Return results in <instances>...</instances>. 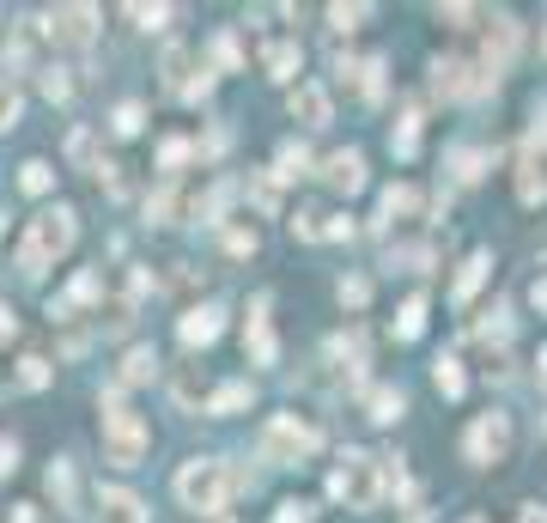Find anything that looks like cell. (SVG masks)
I'll return each instance as SVG.
<instances>
[{"label": "cell", "mask_w": 547, "mask_h": 523, "mask_svg": "<svg viewBox=\"0 0 547 523\" xmlns=\"http://www.w3.org/2000/svg\"><path fill=\"white\" fill-rule=\"evenodd\" d=\"M365 19H371V7H359V0H353V7H329V25L335 31H359Z\"/></svg>", "instance_id": "d590c367"}, {"label": "cell", "mask_w": 547, "mask_h": 523, "mask_svg": "<svg viewBox=\"0 0 547 523\" xmlns=\"http://www.w3.org/2000/svg\"><path fill=\"white\" fill-rule=\"evenodd\" d=\"M256 402V384H225V390H213V402H207V414H238V408H250Z\"/></svg>", "instance_id": "7402d4cb"}, {"label": "cell", "mask_w": 547, "mask_h": 523, "mask_svg": "<svg viewBox=\"0 0 547 523\" xmlns=\"http://www.w3.org/2000/svg\"><path fill=\"white\" fill-rule=\"evenodd\" d=\"M171 213H177V195H171V183H165V189H152V195H146V219H152V226H165V219H171Z\"/></svg>", "instance_id": "d6a6232c"}, {"label": "cell", "mask_w": 547, "mask_h": 523, "mask_svg": "<svg viewBox=\"0 0 547 523\" xmlns=\"http://www.w3.org/2000/svg\"><path fill=\"white\" fill-rule=\"evenodd\" d=\"M420 329H426V298H408L396 317V341H420Z\"/></svg>", "instance_id": "f1b7e54d"}, {"label": "cell", "mask_w": 547, "mask_h": 523, "mask_svg": "<svg viewBox=\"0 0 547 523\" xmlns=\"http://www.w3.org/2000/svg\"><path fill=\"white\" fill-rule=\"evenodd\" d=\"M286 110H292V122H304V128H329V122H335L329 86H317V80H298V86L286 92Z\"/></svg>", "instance_id": "ba28073f"}, {"label": "cell", "mask_w": 547, "mask_h": 523, "mask_svg": "<svg viewBox=\"0 0 547 523\" xmlns=\"http://www.w3.org/2000/svg\"><path fill=\"white\" fill-rule=\"evenodd\" d=\"M408 523H432V517H426V511H414V517H408Z\"/></svg>", "instance_id": "db71d44e"}, {"label": "cell", "mask_w": 547, "mask_h": 523, "mask_svg": "<svg viewBox=\"0 0 547 523\" xmlns=\"http://www.w3.org/2000/svg\"><path fill=\"white\" fill-rule=\"evenodd\" d=\"M432 384H438V390H444V396L456 402V396L468 390V378H462V359H450V353H444V359L432 365Z\"/></svg>", "instance_id": "d4e9b609"}, {"label": "cell", "mask_w": 547, "mask_h": 523, "mask_svg": "<svg viewBox=\"0 0 547 523\" xmlns=\"http://www.w3.org/2000/svg\"><path fill=\"white\" fill-rule=\"evenodd\" d=\"M523 523H547V505H523Z\"/></svg>", "instance_id": "f907efd6"}, {"label": "cell", "mask_w": 547, "mask_h": 523, "mask_svg": "<svg viewBox=\"0 0 547 523\" xmlns=\"http://www.w3.org/2000/svg\"><path fill=\"white\" fill-rule=\"evenodd\" d=\"M219 305H195L189 317H183V347H207V341H219Z\"/></svg>", "instance_id": "e0dca14e"}, {"label": "cell", "mask_w": 547, "mask_h": 523, "mask_svg": "<svg viewBox=\"0 0 547 523\" xmlns=\"http://www.w3.org/2000/svg\"><path fill=\"white\" fill-rule=\"evenodd\" d=\"M13 122H19V92H13L7 80H0V134H7Z\"/></svg>", "instance_id": "60d3db41"}, {"label": "cell", "mask_w": 547, "mask_h": 523, "mask_svg": "<svg viewBox=\"0 0 547 523\" xmlns=\"http://www.w3.org/2000/svg\"><path fill=\"white\" fill-rule=\"evenodd\" d=\"M213 61H219L225 73H238V67H244V43H238V31H219V37H213Z\"/></svg>", "instance_id": "f546056e"}, {"label": "cell", "mask_w": 547, "mask_h": 523, "mask_svg": "<svg viewBox=\"0 0 547 523\" xmlns=\"http://www.w3.org/2000/svg\"><path fill=\"white\" fill-rule=\"evenodd\" d=\"M468 523H487V517H468Z\"/></svg>", "instance_id": "9f6ffc18"}, {"label": "cell", "mask_w": 547, "mask_h": 523, "mask_svg": "<svg viewBox=\"0 0 547 523\" xmlns=\"http://www.w3.org/2000/svg\"><path fill=\"white\" fill-rule=\"evenodd\" d=\"M487 274H493V256H487V250H475V256H468V262L456 268V280H450V305L462 311L468 298H475V292L487 286Z\"/></svg>", "instance_id": "9a60e30c"}, {"label": "cell", "mask_w": 547, "mask_h": 523, "mask_svg": "<svg viewBox=\"0 0 547 523\" xmlns=\"http://www.w3.org/2000/svg\"><path fill=\"white\" fill-rule=\"evenodd\" d=\"M438 19H444L450 31H468V19H475V7H438Z\"/></svg>", "instance_id": "ee69618b"}, {"label": "cell", "mask_w": 547, "mask_h": 523, "mask_svg": "<svg viewBox=\"0 0 547 523\" xmlns=\"http://www.w3.org/2000/svg\"><path fill=\"white\" fill-rule=\"evenodd\" d=\"M511 55H517V19L493 13V25H487V80H499L511 67Z\"/></svg>", "instance_id": "7c38bea8"}, {"label": "cell", "mask_w": 547, "mask_h": 523, "mask_svg": "<svg viewBox=\"0 0 547 523\" xmlns=\"http://www.w3.org/2000/svg\"><path fill=\"white\" fill-rule=\"evenodd\" d=\"M13 469H19V444L0 438V475H13Z\"/></svg>", "instance_id": "bcb514c9"}, {"label": "cell", "mask_w": 547, "mask_h": 523, "mask_svg": "<svg viewBox=\"0 0 547 523\" xmlns=\"http://www.w3.org/2000/svg\"><path fill=\"white\" fill-rule=\"evenodd\" d=\"M73 238H80V213H73V207L37 213L31 226H25V244H19V268H25V274H43L55 256L73 250Z\"/></svg>", "instance_id": "7a4b0ae2"}, {"label": "cell", "mask_w": 547, "mask_h": 523, "mask_svg": "<svg viewBox=\"0 0 547 523\" xmlns=\"http://www.w3.org/2000/svg\"><path fill=\"white\" fill-rule=\"evenodd\" d=\"M323 238H353V219H347V213H335L329 226H323Z\"/></svg>", "instance_id": "681fc988"}, {"label": "cell", "mask_w": 547, "mask_h": 523, "mask_svg": "<svg viewBox=\"0 0 547 523\" xmlns=\"http://www.w3.org/2000/svg\"><path fill=\"white\" fill-rule=\"evenodd\" d=\"M43 31H55V43H92L98 37V7H55L43 19Z\"/></svg>", "instance_id": "9c48e42d"}, {"label": "cell", "mask_w": 547, "mask_h": 523, "mask_svg": "<svg viewBox=\"0 0 547 523\" xmlns=\"http://www.w3.org/2000/svg\"><path fill=\"white\" fill-rule=\"evenodd\" d=\"M329 493L347 499V511H377V499H383V463L365 457V451H347L335 463V475H329Z\"/></svg>", "instance_id": "5b68a950"}, {"label": "cell", "mask_w": 547, "mask_h": 523, "mask_svg": "<svg viewBox=\"0 0 547 523\" xmlns=\"http://www.w3.org/2000/svg\"><path fill=\"white\" fill-rule=\"evenodd\" d=\"M262 67H268V80H286V86H298L304 49H298V43H268V49H262Z\"/></svg>", "instance_id": "2e32d148"}, {"label": "cell", "mask_w": 547, "mask_h": 523, "mask_svg": "<svg viewBox=\"0 0 547 523\" xmlns=\"http://www.w3.org/2000/svg\"><path fill=\"white\" fill-rule=\"evenodd\" d=\"M98 292H104V280L86 268V274H73V286H67V298H73V305H98Z\"/></svg>", "instance_id": "1f68e13d"}, {"label": "cell", "mask_w": 547, "mask_h": 523, "mask_svg": "<svg viewBox=\"0 0 547 523\" xmlns=\"http://www.w3.org/2000/svg\"><path fill=\"white\" fill-rule=\"evenodd\" d=\"M310 517H317V511H310L304 499H286V505L274 511V523H310Z\"/></svg>", "instance_id": "7bdbcfd3"}, {"label": "cell", "mask_w": 547, "mask_h": 523, "mask_svg": "<svg viewBox=\"0 0 547 523\" xmlns=\"http://www.w3.org/2000/svg\"><path fill=\"white\" fill-rule=\"evenodd\" d=\"M329 189H341V195H353V189H365V159L353 153V146H347V153H329L323 159V171H317Z\"/></svg>", "instance_id": "4fadbf2b"}, {"label": "cell", "mask_w": 547, "mask_h": 523, "mask_svg": "<svg viewBox=\"0 0 547 523\" xmlns=\"http://www.w3.org/2000/svg\"><path fill=\"white\" fill-rule=\"evenodd\" d=\"M517 201H523V207H541V201H547V165H541L535 153L517 165Z\"/></svg>", "instance_id": "d6986e66"}, {"label": "cell", "mask_w": 547, "mask_h": 523, "mask_svg": "<svg viewBox=\"0 0 547 523\" xmlns=\"http://www.w3.org/2000/svg\"><path fill=\"white\" fill-rule=\"evenodd\" d=\"M529 146H547V98L535 104V128H529Z\"/></svg>", "instance_id": "f6af8a7d"}, {"label": "cell", "mask_w": 547, "mask_h": 523, "mask_svg": "<svg viewBox=\"0 0 547 523\" xmlns=\"http://www.w3.org/2000/svg\"><path fill=\"white\" fill-rule=\"evenodd\" d=\"M310 171V153L304 146H280V159H274V183H292V177H304Z\"/></svg>", "instance_id": "4316f807"}, {"label": "cell", "mask_w": 547, "mask_h": 523, "mask_svg": "<svg viewBox=\"0 0 547 523\" xmlns=\"http://www.w3.org/2000/svg\"><path fill=\"white\" fill-rule=\"evenodd\" d=\"M13 523H37V517H31V505H19V511H13Z\"/></svg>", "instance_id": "816d5d0a"}, {"label": "cell", "mask_w": 547, "mask_h": 523, "mask_svg": "<svg viewBox=\"0 0 547 523\" xmlns=\"http://www.w3.org/2000/svg\"><path fill=\"white\" fill-rule=\"evenodd\" d=\"M67 153L80 159V165H92V134H73V140H67Z\"/></svg>", "instance_id": "7dc6e473"}, {"label": "cell", "mask_w": 547, "mask_h": 523, "mask_svg": "<svg viewBox=\"0 0 547 523\" xmlns=\"http://www.w3.org/2000/svg\"><path fill=\"white\" fill-rule=\"evenodd\" d=\"M505 451H511V420L505 414H481L475 426H468V438H462V457L475 463V469L505 463Z\"/></svg>", "instance_id": "8992f818"}, {"label": "cell", "mask_w": 547, "mask_h": 523, "mask_svg": "<svg viewBox=\"0 0 547 523\" xmlns=\"http://www.w3.org/2000/svg\"><path fill=\"white\" fill-rule=\"evenodd\" d=\"M402 408H408V396H402L396 384H377V390L365 396V414H371L377 426H389V420H402Z\"/></svg>", "instance_id": "ffe728a7"}, {"label": "cell", "mask_w": 547, "mask_h": 523, "mask_svg": "<svg viewBox=\"0 0 547 523\" xmlns=\"http://www.w3.org/2000/svg\"><path fill=\"white\" fill-rule=\"evenodd\" d=\"M128 19H134L140 31H165V25H171V7H128Z\"/></svg>", "instance_id": "8d00e7d4"}, {"label": "cell", "mask_w": 547, "mask_h": 523, "mask_svg": "<svg viewBox=\"0 0 547 523\" xmlns=\"http://www.w3.org/2000/svg\"><path fill=\"white\" fill-rule=\"evenodd\" d=\"M414 213H420V189L414 183H389L383 189V207H377L383 226H389V219H414Z\"/></svg>", "instance_id": "ac0fdd59"}, {"label": "cell", "mask_w": 547, "mask_h": 523, "mask_svg": "<svg viewBox=\"0 0 547 523\" xmlns=\"http://www.w3.org/2000/svg\"><path fill=\"white\" fill-rule=\"evenodd\" d=\"M159 73H165V92H177V98H189L195 92V80L207 67H195V49H183V43H171L165 49V61H159Z\"/></svg>", "instance_id": "8fae6325"}, {"label": "cell", "mask_w": 547, "mask_h": 523, "mask_svg": "<svg viewBox=\"0 0 547 523\" xmlns=\"http://www.w3.org/2000/svg\"><path fill=\"white\" fill-rule=\"evenodd\" d=\"M98 517L104 523H146V499L128 487H98Z\"/></svg>", "instance_id": "5bb4252c"}, {"label": "cell", "mask_w": 547, "mask_h": 523, "mask_svg": "<svg viewBox=\"0 0 547 523\" xmlns=\"http://www.w3.org/2000/svg\"><path fill=\"white\" fill-rule=\"evenodd\" d=\"M244 353L256 365H274L280 359V341H274V323H268V298H256L250 305V323H244Z\"/></svg>", "instance_id": "30bf717a"}, {"label": "cell", "mask_w": 547, "mask_h": 523, "mask_svg": "<svg viewBox=\"0 0 547 523\" xmlns=\"http://www.w3.org/2000/svg\"><path fill=\"white\" fill-rule=\"evenodd\" d=\"M493 80L475 67V61H462V55H438L432 61V92H444V98H481Z\"/></svg>", "instance_id": "52a82bcc"}, {"label": "cell", "mask_w": 547, "mask_h": 523, "mask_svg": "<svg viewBox=\"0 0 547 523\" xmlns=\"http://www.w3.org/2000/svg\"><path fill=\"white\" fill-rule=\"evenodd\" d=\"M535 365H541V384H547V347H541V359H535Z\"/></svg>", "instance_id": "f5cc1de1"}, {"label": "cell", "mask_w": 547, "mask_h": 523, "mask_svg": "<svg viewBox=\"0 0 547 523\" xmlns=\"http://www.w3.org/2000/svg\"><path fill=\"white\" fill-rule=\"evenodd\" d=\"M13 335H19V317H13L7 298H0V341H13Z\"/></svg>", "instance_id": "c3c4849f"}, {"label": "cell", "mask_w": 547, "mask_h": 523, "mask_svg": "<svg viewBox=\"0 0 547 523\" xmlns=\"http://www.w3.org/2000/svg\"><path fill=\"white\" fill-rule=\"evenodd\" d=\"M335 292H341V305H347V311H365V298H371V286H365L359 274H353V280H341Z\"/></svg>", "instance_id": "f35d334b"}, {"label": "cell", "mask_w": 547, "mask_h": 523, "mask_svg": "<svg viewBox=\"0 0 547 523\" xmlns=\"http://www.w3.org/2000/svg\"><path fill=\"white\" fill-rule=\"evenodd\" d=\"M152 371H159V353H152V347H128V359H122V384H146Z\"/></svg>", "instance_id": "cb8c5ba5"}, {"label": "cell", "mask_w": 547, "mask_h": 523, "mask_svg": "<svg viewBox=\"0 0 547 523\" xmlns=\"http://www.w3.org/2000/svg\"><path fill=\"white\" fill-rule=\"evenodd\" d=\"M292 238L317 244V238H323V213H292Z\"/></svg>", "instance_id": "74e56055"}, {"label": "cell", "mask_w": 547, "mask_h": 523, "mask_svg": "<svg viewBox=\"0 0 547 523\" xmlns=\"http://www.w3.org/2000/svg\"><path fill=\"white\" fill-rule=\"evenodd\" d=\"M19 384H25V390H43V384H49V359L25 353V359H19Z\"/></svg>", "instance_id": "836d02e7"}, {"label": "cell", "mask_w": 547, "mask_h": 523, "mask_svg": "<svg viewBox=\"0 0 547 523\" xmlns=\"http://www.w3.org/2000/svg\"><path fill=\"white\" fill-rule=\"evenodd\" d=\"M256 244H262L256 226H250V232H244V226H238V232H225V250H231V256H256Z\"/></svg>", "instance_id": "ab89813d"}, {"label": "cell", "mask_w": 547, "mask_h": 523, "mask_svg": "<svg viewBox=\"0 0 547 523\" xmlns=\"http://www.w3.org/2000/svg\"><path fill=\"white\" fill-rule=\"evenodd\" d=\"M49 493H55V505L67 517H80V481H73V463H55L49 469Z\"/></svg>", "instance_id": "44dd1931"}, {"label": "cell", "mask_w": 547, "mask_h": 523, "mask_svg": "<svg viewBox=\"0 0 547 523\" xmlns=\"http://www.w3.org/2000/svg\"><path fill=\"white\" fill-rule=\"evenodd\" d=\"M189 159H195V140H183V134L159 140V171H183Z\"/></svg>", "instance_id": "484cf974"}, {"label": "cell", "mask_w": 547, "mask_h": 523, "mask_svg": "<svg viewBox=\"0 0 547 523\" xmlns=\"http://www.w3.org/2000/svg\"><path fill=\"white\" fill-rule=\"evenodd\" d=\"M98 408H104V463H116V469L146 463V451H152V426H146L134 408H122L116 390L98 396Z\"/></svg>", "instance_id": "3957f363"}, {"label": "cell", "mask_w": 547, "mask_h": 523, "mask_svg": "<svg viewBox=\"0 0 547 523\" xmlns=\"http://www.w3.org/2000/svg\"><path fill=\"white\" fill-rule=\"evenodd\" d=\"M19 183H25V195H49L55 189V171L43 159H31V165H19Z\"/></svg>", "instance_id": "4dcf8cb0"}, {"label": "cell", "mask_w": 547, "mask_h": 523, "mask_svg": "<svg viewBox=\"0 0 547 523\" xmlns=\"http://www.w3.org/2000/svg\"><path fill=\"white\" fill-rule=\"evenodd\" d=\"M0 238H7V213H0Z\"/></svg>", "instance_id": "11a10c76"}, {"label": "cell", "mask_w": 547, "mask_h": 523, "mask_svg": "<svg viewBox=\"0 0 547 523\" xmlns=\"http://www.w3.org/2000/svg\"><path fill=\"white\" fill-rule=\"evenodd\" d=\"M389 146H396V159H414L420 153V110H402L396 134H389Z\"/></svg>", "instance_id": "603a6c76"}, {"label": "cell", "mask_w": 547, "mask_h": 523, "mask_svg": "<svg viewBox=\"0 0 547 523\" xmlns=\"http://www.w3.org/2000/svg\"><path fill=\"white\" fill-rule=\"evenodd\" d=\"M140 116H146L140 104H116V122H110V128H116V134H140Z\"/></svg>", "instance_id": "b9f144b4"}, {"label": "cell", "mask_w": 547, "mask_h": 523, "mask_svg": "<svg viewBox=\"0 0 547 523\" xmlns=\"http://www.w3.org/2000/svg\"><path fill=\"white\" fill-rule=\"evenodd\" d=\"M67 92H73L67 67H43V98H49V104H67Z\"/></svg>", "instance_id": "e575fe53"}, {"label": "cell", "mask_w": 547, "mask_h": 523, "mask_svg": "<svg viewBox=\"0 0 547 523\" xmlns=\"http://www.w3.org/2000/svg\"><path fill=\"white\" fill-rule=\"evenodd\" d=\"M450 165H456V177H462V183H475V177L493 165V153H481V146H462V153H450Z\"/></svg>", "instance_id": "83f0119b"}, {"label": "cell", "mask_w": 547, "mask_h": 523, "mask_svg": "<svg viewBox=\"0 0 547 523\" xmlns=\"http://www.w3.org/2000/svg\"><path fill=\"white\" fill-rule=\"evenodd\" d=\"M323 444V432L310 426V420H298V414H274L268 426H262V438H256V457L262 463H274V469H286V463H304L310 451Z\"/></svg>", "instance_id": "277c9868"}, {"label": "cell", "mask_w": 547, "mask_h": 523, "mask_svg": "<svg viewBox=\"0 0 547 523\" xmlns=\"http://www.w3.org/2000/svg\"><path fill=\"white\" fill-rule=\"evenodd\" d=\"M238 487H244V475L219 457H189L177 469V499H183V511H201V517H219Z\"/></svg>", "instance_id": "6da1fadb"}]
</instances>
